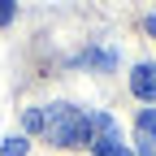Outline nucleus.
<instances>
[{
	"label": "nucleus",
	"mask_w": 156,
	"mask_h": 156,
	"mask_svg": "<svg viewBox=\"0 0 156 156\" xmlns=\"http://www.w3.org/2000/svg\"><path fill=\"white\" fill-rule=\"evenodd\" d=\"M22 122H26V130H44V113H39V108H26Z\"/></svg>",
	"instance_id": "obj_6"
},
{
	"label": "nucleus",
	"mask_w": 156,
	"mask_h": 156,
	"mask_svg": "<svg viewBox=\"0 0 156 156\" xmlns=\"http://www.w3.org/2000/svg\"><path fill=\"white\" fill-rule=\"evenodd\" d=\"M152 74H156V65H152Z\"/></svg>",
	"instance_id": "obj_8"
},
{
	"label": "nucleus",
	"mask_w": 156,
	"mask_h": 156,
	"mask_svg": "<svg viewBox=\"0 0 156 156\" xmlns=\"http://www.w3.org/2000/svg\"><path fill=\"white\" fill-rule=\"evenodd\" d=\"M91 122H95V134H91L95 156H130V147L122 143V130L108 113H91Z\"/></svg>",
	"instance_id": "obj_2"
},
{
	"label": "nucleus",
	"mask_w": 156,
	"mask_h": 156,
	"mask_svg": "<svg viewBox=\"0 0 156 156\" xmlns=\"http://www.w3.org/2000/svg\"><path fill=\"white\" fill-rule=\"evenodd\" d=\"M5 22H13V5H9V0H0V26H5Z\"/></svg>",
	"instance_id": "obj_7"
},
{
	"label": "nucleus",
	"mask_w": 156,
	"mask_h": 156,
	"mask_svg": "<svg viewBox=\"0 0 156 156\" xmlns=\"http://www.w3.org/2000/svg\"><path fill=\"white\" fill-rule=\"evenodd\" d=\"M134 143H139V156H156V108H143V113H139Z\"/></svg>",
	"instance_id": "obj_3"
},
{
	"label": "nucleus",
	"mask_w": 156,
	"mask_h": 156,
	"mask_svg": "<svg viewBox=\"0 0 156 156\" xmlns=\"http://www.w3.org/2000/svg\"><path fill=\"white\" fill-rule=\"evenodd\" d=\"M44 130H48V139H52L56 147H83V143H91L95 122H91V113L74 108V104H48Z\"/></svg>",
	"instance_id": "obj_1"
},
{
	"label": "nucleus",
	"mask_w": 156,
	"mask_h": 156,
	"mask_svg": "<svg viewBox=\"0 0 156 156\" xmlns=\"http://www.w3.org/2000/svg\"><path fill=\"white\" fill-rule=\"evenodd\" d=\"M130 91L139 95L143 104L156 100V74H152V65H134V74H130Z\"/></svg>",
	"instance_id": "obj_4"
},
{
	"label": "nucleus",
	"mask_w": 156,
	"mask_h": 156,
	"mask_svg": "<svg viewBox=\"0 0 156 156\" xmlns=\"http://www.w3.org/2000/svg\"><path fill=\"white\" fill-rule=\"evenodd\" d=\"M0 152H5V156H26V139H22V134H13V139L0 143Z\"/></svg>",
	"instance_id": "obj_5"
}]
</instances>
